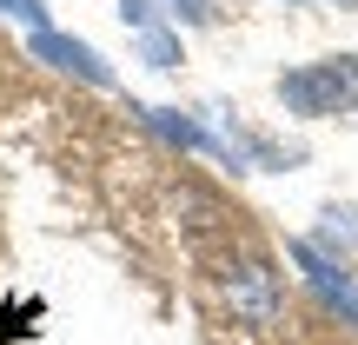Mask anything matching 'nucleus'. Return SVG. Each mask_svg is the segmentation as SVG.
I'll use <instances>...</instances> for the list:
<instances>
[{
  "label": "nucleus",
  "instance_id": "nucleus-2",
  "mask_svg": "<svg viewBox=\"0 0 358 345\" xmlns=\"http://www.w3.org/2000/svg\"><path fill=\"white\" fill-rule=\"evenodd\" d=\"M219 293H226V306L239 312L245 325H272L279 319V272H272V259L252 253V246H239V253L219 266Z\"/></svg>",
  "mask_w": 358,
  "mask_h": 345
},
{
  "label": "nucleus",
  "instance_id": "nucleus-1",
  "mask_svg": "<svg viewBox=\"0 0 358 345\" xmlns=\"http://www.w3.org/2000/svg\"><path fill=\"white\" fill-rule=\"evenodd\" d=\"M279 93L292 113H345V106H358V53H332L319 66H299V73L279 80Z\"/></svg>",
  "mask_w": 358,
  "mask_h": 345
},
{
  "label": "nucleus",
  "instance_id": "nucleus-3",
  "mask_svg": "<svg viewBox=\"0 0 358 345\" xmlns=\"http://www.w3.org/2000/svg\"><path fill=\"white\" fill-rule=\"evenodd\" d=\"M40 53H53V60H60V66H80V73H87V80H106V66L93 60L87 47H73V40H53V34H40Z\"/></svg>",
  "mask_w": 358,
  "mask_h": 345
}]
</instances>
